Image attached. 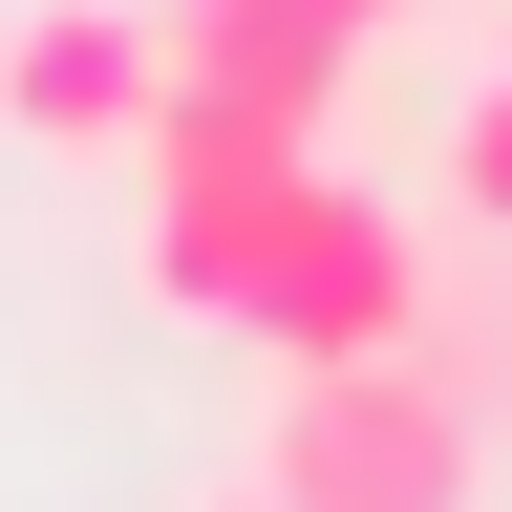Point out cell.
I'll return each instance as SVG.
<instances>
[{
	"mask_svg": "<svg viewBox=\"0 0 512 512\" xmlns=\"http://www.w3.org/2000/svg\"><path fill=\"white\" fill-rule=\"evenodd\" d=\"M491 406L448 384V342L384 363H256V512H491Z\"/></svg>",
	"mask_w": 512,
	"mask_h": 512,
	"instance_id": "1",
	"label": "cell"
},
{
	"mask_svg": "<svg viewBox=\"0 0 512 512\" xmlns=\"http://www.w3.org/2000/svg\"><path fill=\"white\" fill-rule=\"evenodd\" d=\"M235 342L256 363H384V342H427V235L384 214L363 171H299V214L256 235V278H235Z\"/></svg>",
	"mask_w": 512,
	"mask_h": 512,
	"instance_id": "2",
	"label": "cell"
},
{
	"mask_svg": "<svg viewBox=\"0 0 512 512\" xmlns=\"http://www.w3.org/2000/svg\"><path fill=\"white\" fill-rule=\"evenodd\" d=\"M171 107V0H22V43H0V128H22L43 171H128Z\"/></svg>",
	"mask_w": 512,
	"mask_h": 512,
	"instance_id": "3",
	"label": "cell"
},
{
	"mask_svg": "<svg viewBox=\"0 0 512 512\" xmlns=\"http://www.w3.org/2000/svg\"><path fill=\"white\" fill-rule=\"evenodd\" d=\"M384 22H427V0H171V64L192 86H256V107H342V64L384 43Z\"/></svg>",
	"mask_w": 512,
	"mask_h": 512,
	"instance_id": "4",
	"label": "cell"
},
{
	"mask_svg": "<svg viewBox=\"0 0 512 512\" xmlns=\"http://www.w3.org/2000/svg\"><path fill=\"white\" fill-rule=\"evenodd\" d=\"M427 342H448V384H470L491 448H512V235H470V214L427 235Z\"/></svg>",
	"mask_w": 512,
	"mask_h": 512,
	"instance_id": "5",
	"label": "cell"
},
{
	"mask_svg": "<svg viewBox=\"0 0 512 512\" xmlns=\"http://www.w3.org/2000/svg\"><path fill=\"white\" fill-rule=\"evenodd\" d=\"M448 214H470V235H512V64L448 107Z\"/></svg>",
	"mask_w": 512,
	"mask_h": 512,
	"instance_id": "6",
	"label": "cell"
},
{
	"mask_svg": "<svg viewBox=\"0 0 512 512\" xmlns=\"http://www.w3.org/2000/svg\"><path fill=\"white\" fill-rule=\"evenodd\" d=\"M235 512H256V470H235Z\"/></svg>",
	"mask_w": 512,
	"mask_h": 512,
	"instance_id": "7",
	"label": "cell"
}]
</instances>
